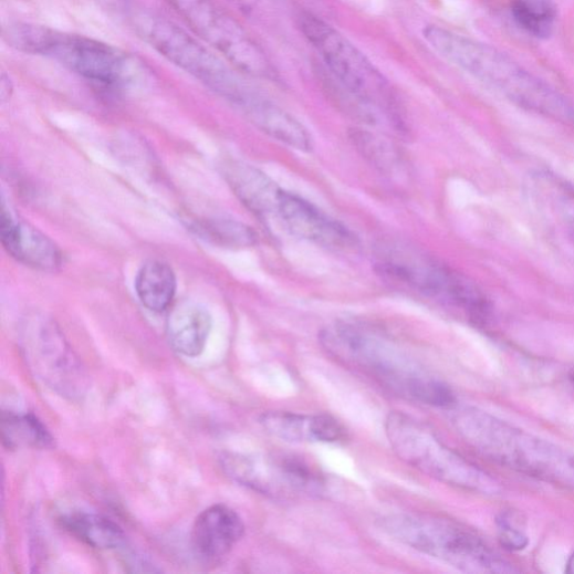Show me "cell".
I'll use <instances>...</instances> for the list:
<instances>
[{
    "label": "cell",
    "mask_w": 574,
    "mask_h": 574,
    "mask_svg": "<svg viewBox=\"0 0 574 574\" xmlns=\"http://www.w3.org/2000/svg\"><path fill=\"white\" fill-rule=\"evenodd\" d=\"M321 343L336 359L397 395L437 407H451L455 403L448 385L363 325L337 323L322 333Z\"/></svg>",
    "instance_id": "1"
},
{
    "label": "cell",
    "mask_w": 574,
    "mask_h": 574,
    "mask_svg": "<svg viewBox=\"0 0 574 574\" xmlns=\"http://www.w3.org/2000/svg\"><path fill=\"white\" fill-rule=\"evenodd\" d=\"M425 39L447 61L514 104L559 121L574 118L564 97L502 51L440 27L427 28Z\"/></svg>",
    "instance_id": "2"
},
{
    "label": "cell",
    "mask_w": 574,
    "mask_h": 574,
    "mask_svg": "<svg viewBox=\"0 0 574 574\" xmlns=\"http://www.w3.org/2000/svg\"><path fill=\"white\" fill-rule=\"evenodd\" d=\"M3 38L19 51L51 58L103 86L138 87L152 76L150 70L136 56L86 36L15 23L4 28Z\"/></svg>",
    "instance_id": "3"
},
{
    "label": "cell",
    "mask_w": 574,
    "mask_h": 574,
    "mask_svg": "<svg viewBox=\"0 0 574 574\" xmlns=\"http://www.w3.org/2000/svg\"><path fill=\"white\" fill-rule=\"evenodd\" d=\"M453 424L463 439L482 453L530 474L574 487L573 455L476 409H463Z\"/></svg>",
    "instance_id": "4"
},
{
    "label": "cell",
    "mask_w": 574,
    "mask_h": 574,
    "mask_svg": "<svg viewBox=\"0 0 574 574\" xmlns=\"http://www.w3.org/2000/svg\"><path fill=\"white\" fill-rule=\"evenodd\" d=\"M395 541L469 573L505 572L504 562L463 525L429 514H395L379 521Z\"/></svg>",
    "instance_id": "5"
},
{
    "label": "cell",
    "mask_w": 574,
    "mask_h": 574,
    "mask_svg": "<svg viewBox=\"0 0 574 574\" xmlns=\"http://www.w3.org/2000/svg\"><path fill=\"white\" fill-rule=\"evenodd\" d=\"M126 18L136 34L155 51L231 103L250 88L237 69L176 24L133 9Z\"/></svg>",
    "instance_id": "6"
},
{
    "label": "cell",
    "mask_w": 574,
    "mask_h": 574,
    "mask_svg": "<svg viewBox=\"0 0 574 574\" xmlns=\"http://www.w3.org/2000/svg\"><path fill=\"white\" fill-rule=\"evenodd\" d=\"M301 30L342 88L364 104L395 119V100L388 81L346 36L322 20L303 15ZM399 125V123L396 121Z\"/></svg>",
    "instance_id": "7"
},
{
    "label": "cell",
    "mask_w": 574,
    "mask_h": 574,
    "mask_svg": "<svg viewBox=\"0 0 574 574\" xmlns=\"http://www.w3.org/2000/svg\"><path fill=\"white\" fill-rule=\"evenodd\" d=\"M220 463L231 480L273 500L316 497L325 484L319 470L293 455L226 452Z\"/></svg>",
    "instance_id": "8"
},
{
    "label": "cell",
    "mask_w": 574,
    "mask_h": 574,
    "mask_svg": "<svg viewBox=\"0 0 574 574\" xmlns=\"http://www.w3.org/2000/svg\"><path fill=\"white\" fill-rule=\"evenodd\" d=\"M386 436L395 455L409 466L442 482L480 490L484 474L447 448L425 425L400 413H393L385 424Z\"/></svg>",
    "instance_id": "9"
},
{
    "label": "cell",
    "mask_w": 574,
    "mask_h": 574,
    "mask_svg": "<svg viewBox=\"0 0 574 574\" xmlns=\"http://www.w3.org/2000/svg\"><path fill=\"white\" fill-rule=\"evenodd\" d=\"M20 345L31 373L58 395L75 400L90 388V376L54 321L41 315L29 317Z\"/></svg>",
    "instance_id": "10"
},
{
    "label": "cell",
    "mask_w": 574,
    "mask_h": 574,
    "mask_svg": "<svg viewBox=\"0 0 574 574\" xmlns=\"http://www.w3.org/2000/svg\"><path fill=\"white\" fill-rule=\"evenodd\" d=\"M191 30L239 72L272 79L276 72L261 46L212 0H167Z\"/></svg>",
    "instance_id": "11"
},
{
    "label": "cell",
    "mask_w": 574,
    "mask_h": 574,
    "mask_svg": "<svg viewBox=\"0 0 574 574\" xmlns=\"http://www.w3.org/2000/svg\"><path fill=\"white\" fill-rule=\"evenodd\" d=\"M377 273L390 281L458 307L480 321L489 312L481 291L456 271L426 260L386 259L376 264Z\"/></svg>",
    "instance_id": "12"
},
{
    "label": "cell",
    "mask_w": 574,
    "mask_h": 574,
    "mask_svg": "<svg viewBox=\"0 0 574 574\" xmlns=\"http://www.w3.org/2000/svg\"><path fill=\"white\" fill-rule=\"evenodd\" d=\"M279 216L294 236L323 248L346 250L356 246V237L346 226L298 195L282 192Z\"/></svg>",
    "instance_id": "13"
},
{
    "label": "cell",
    "mask_w": 574,
    "mask_h": 574,
    "mask_svg": "<svg viewBox=\"0 0 574 574\" xmlns=\"http://www.w3.org/2000/svg\"><path fill=\"white\" fill-rule=\"evenodd\" d=\"M0 219V236L12 258L40 271L52 272L62 265V253L56 243L14 215L4 201Z\"/></svg>",
    "instance_id": "14"
},
{
    "label": "cell",
    "mask_w": 574,
    "mask_h": 574,
    "mask_svg": "<svg viewBox=\"0 0 574 574\" xmlns=\"http://www.w3.org/2000/svg\"><path fill=\"white\" fill-rule=\"evenodd\" d=\"M243 532V523L233 510L225 505H213L195 521L191 532L192 550L203 562H218L231 552Z\"/></svg>",
    "instance_id": "15"
},
{
    "label": "cell",
    "mask_w": 574,
    "mask_h": 574,
    "mask_svg": "<svg viewBox=\"0 0 574 574\" xmlns=\"http://www.w3.org/2000/svg\"><path fill=\"white\" fill-rule=\"evenodd\" d=\"M263 429L291 443H337L347 439L346 429L330 416L270 413L262 417Z\"/></svg>",
    "instance_id": "16"
},
{
    "label": "cell",
    "mask_w": 574,
    "mask_h": 574,
    "mask_svg": "<svg viewBox=\"0 0 574 574\" xmlns=\"http://www.w3.org/2000/svg\"><path fill=\"white\" fill-rule=\"evenodd\" d=\"M236 106L272 138L298 150H312L313 139L307 129L292 115L254 91Z\"/></svg>",
    "instance_id": "17"
},
{
    "label": "cell",
    "mask_w": 574,
    "mask_h": 574,
    "mask_svg": "<svg viewBox=\"0 0 574 574\" xmlns=\"http://www.w3.org/2000/svg\"><path fill=\"white\" fill-rule=\"evenodd\" d=\"M225 178L238 199L260 218L279 216L283 190L265 174L241 161H229Z\"/></svg>",
    "instance_id": "18"
},
{
    "label": "cell",
    "mask_w": 574,
    "mask_h": 574,
    "mask_svg": "<svg viewBox=\"0 0 574 574\" xmlns=\"http://www.w3.org/2000/svg\"><path fill=\"white\" fill-rule=\"evenodd\" d=\"M212 319L208 310L192 301H185L173 307L167 333L173 348L182 356H200L208 343Z\"/></svg>",
    "instance_id": "19"
},
{
    "label": "cell",
    "mask_w": 574,
    "mask_h": 574,
    "mask_svg": "<svg viewBox=\"0 0 574 574\" xmlns=\"http://www.w3.org/2000/svg\"><path fill=\"white\" fill-rule=\"evenodd\" d=\"M59 522L70 535L94 549L112 550L125 543L123 529L98 514L74 512L62 516Z\"/></svg>",
    "instance_id": "20"
},
{
    "label": "cell",
    "mask_w": 574,
    "mask_h": 574,
    "mask_svg": "<svg viewBox=\"0 0 574 574\" xmlns=\"http://www.w3.org/2000/svg\"><path fill=\"white\" fill-rule=\"evenodd\" d=\"M136 293L145 307L153 312L168 310L177 293V278L170 265L149 261L139 270Z\"/></svg>",
    "instance_id": "21"
},
{
    "label": "cell",
    "mask_w": 574,
    "mask_h": 574,
    "mask_svg": "<svg viewBox=\"0 0 574 574\" xmlns=\"http://www.w3.org/2000/svg\"><path fill=\"white\" fill-rule=\"evenodd\" d=\"M0 434L3 445L11 450L46 449L53 445L49 430L33 415L3 411Z\"/></svg>",
    "instance_id": "22"
},
{
    "label": "cell",
    "mask_w": 574,
    "mask_h": 574,
    "mask_svg": "<svg viewBox=\"0 0 574 574\" xmlns=\"http://www.w3.org/2000/svg\"><path fill=\"white\" fill-rule=\"evenodd\" d=\"M511 14L516 25L535 39L546 40L554 33L557 8L553 0H513Z\"/></svg>",
    "instance_id": "23"
},
{
    "label": "cell",
    "mask_w": 574,
    "mask_h": 574,
    "mask_svg": "<svg viewBox=\"0 0 574 574\" xmlns=\"http://www.w3.org/2000/svg\"><path fill=\"white\" fill-rule=\"evenodd\" d=\"M352 140L362 155L386 176L404 171V159L392 143L365 131H353Z\"/></svg>",
    "instance_id": "24"
},
{
    "label": "cell",
    "mask_w": 574,
    "mask_h": 574,
    "mask_svg": "<svg viewBox=\"0 0 574 574\" xmlns=\"http://www.w3.org/2000/svg\"><path fill=\"white\" fill-rule=\"evenodd\" d=\"M200 230L226 249H249L258 242V234L252 228L233 220H212L203 223Z\"/></svg>",
    "instance_id": "25"
},
{
    "label": "cell",
    "mask_w": 574,
    "mask_h": 574,
    "mask_svg": "<svg viewBox=\"0 0 574 574\" xmlns=\"http://www.w3.org/2000/svg\"><path fill=\"white\" fill-rule=\"evenodd\" d=\"M516 519L512 515L502 516L501 524V543L510 550H522L528 545L526 536L520 531L515 524Z\"/></svg>",
    "instance_id": "26"
},
{
    "label": "cell",
    "mask_w": 574,
    "mask_h": 574,
    "mask_svg": "<svg viewBox=\"0 0 574 574\" xmlns=\"http://www.w3.org/2000/svg\"><path fill=\"white\" fill-rule=\"evenodd\" d=\"M96 2L111 13L124 18H126L133 9L131 0H96Z\"/></svg>",
    "instance_id": "27"
},
{
    "label": "cell",
    "mask_w": 574,
    "mask_h": 574,
    "mask_svg": "<svg viewBox=\"0 0 574 574\" xmlns=\"http://www.w3.org/2000/svg\"><path fill=\"white\" fill-rule=\"evenodd\" d=\"M567 573H574V554L571 556L568 564H567Z\"/></svg>",
    "instance_id": "28"
}]
</instances>
